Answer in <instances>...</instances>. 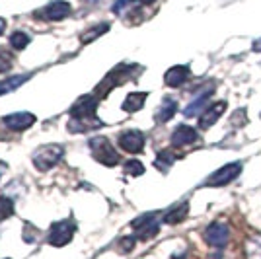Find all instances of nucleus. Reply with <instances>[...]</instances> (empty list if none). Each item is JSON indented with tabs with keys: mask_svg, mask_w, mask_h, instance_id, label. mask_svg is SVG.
Instances as JSON below:
<instances>
[{
	"mask_svg": "<svg viewBox=\"0 0 261 259\" xmlns=\"http://www.w3.org/2000/svg\"><path fill=\"white\" fill-rule=\"evenodd\" d=\"M133 2H139V4H152L156 0H133Z\"/></svg>",
	"mask_w": 261,
	"mask_h": 259,
	"instance_id": "2f4dec72",
	"label": "nucleus"
},
{
	"mask_svg": "<svg viewBox=\"0 0 261 259\" xmlns=\"http://www.w3.org/2000/svg\"><path fill=\"white\" fill-rule=\"evenodd\" d=\"M63 156H65V148L61 144H43V146H39L37 150L33 152L32 160L33 166L39 172H47V170H51V168H55L57 164L61 162Z\"/></svg>",
	"mask_w": 261,
	"mask_h": 259,
	"instance_id": "f257e3e1",
	"label": "nucleus"
},
{
	"mask_svg": "<svg viewBox=\"0 0 261 259\" xmlns=\"http://www.w3.org/2000/svg\"><path fill=\"white\" fill-rule=\"evenodd\" d=\"M30 35L28 33H23V32H14L10 35V45L16 49V51H22V49H25L28 45H30Z\"/></svg>",
	"mask_w": 261,
	"mask_h": 259,
	"instance_id": "b1692460",
	"label": "nucleus"
},
{
	"mask_svg": "<svg viewBox=\"0 0 261 259\" xmlns=\"http://www.w3.org/2000/svg\"><path fill=\"white\" fill-rule=\"evenodd\" d=\"M125 173H129L133 177L142 175V173H144V166H142L139 160H129V162L125 164Z\"/></svg>",
	"mask_w": 261,
	"mask_h": 259,
	"instance_id": "a878e982",
	"label": "nucleus"
},
{
	"mask_svg": "<svg viewBox=\"0 0 261 259\" xmlns=\"http://www.w3.org/2000/svg\"><path fill=\"white\" fill-rule=\"evenodd\" d=\"M4 30H6V20H4V18H0V35L4 33Z\"/></svg>",
	"mask_w": 261,
	"mask_h": 259,
	"instance_id": "7c9ffc66",
	"label": "nucleus"
},
{
	"mask_svg": "<svg viewBox=\"0 0 261 259\" xmlns=\"http://www.w3.org/2000/svg\"><path fill=\"white\" fill-rule=\"evenodd\" d=\"M4 127L6 129L14 131V133H22V131H28L35 123V115L30 113V111H18V113H10L2 119Z\"/></svg>",
	"mask_w": 261,
	"mask_h": 259,
	"instance_id": "9d476101",
	"label": "nucleus"
},
{
	"mask_svg": "<svg viewBox=\"0 0 261 259\" xmlns=\"http://www.w3.org/2000/svg\"><path fill=\"white\" fill-rule=\"evenodd\" d=\"M133 228H135V238L137 240H150L160 230L158 215L156 213H148V215L139 216L137 220H133Z\"/></svg>",
	"mask_w": 261,
	"mask_h": 259,
	"instance_id": "39448f33",
	"label": "nucleus"
},
{
	"mask_svg": "<svg viewBox=\"0 0 261 259\" xmlns=\"http://www.w3.org/2000/svg\"><path fill=\"white\" fill-rule=\"evenodd\" d=\"M213 94H215V88H213V86H208L203 94H199V96H197L195 99H193V101H191V103L184 109L185 117H193V115H197V113H199L203 108H207L208 99H211V96H213Z\"/></svg>",
	"mask_w": 261,
	"mask_h": 259,
	"instance_id": "2eb2a0df",
	"label": "nucleus"
},
{
	"mask_svg": "<svg viewBox=\"0 0 261 259\" xmlns=\"http://www.w3.org/2000/svg\"><path fill=\"white\" fill-rule=\"evenodd\" d=\"M90 150H92L94 160L106 168H113L119 164V152L115 150V146L106 137H94L90 141Z\"/></svg>",
	"mask_w": 261,
	"mask_h": 259,
	"instance_id": "f03ea898",
	"label": "nucleus"
},
{
	"mask_svg": "<svg viewBox=\"0 0 261 259\" xmlns=\"http://www.w3.org/2000/svg\"><path fill=\"white\" fill-rule=\"evenodd\" d=\"M175 160H177V154H174L172 150H162L160 154H158V158H156L154 166H156L158 170H168Z\"/></svg>",
	"mask_w": 261,
	"mask_h": 259,
	"instance_id": "5701e85b",
	"label": "nucleus"
},
{
	"mask_svg": "<svg viewBox=\"0 0 261 259\" xmlns=\"http://www.w3.org/2000/svg\"><path fill=\"white\" fill-rule=\"evenodd\" d=\"M197 139H199L197 129L189 127V125H179V127H175L174 133H172V146L184 148L187 144H193Z\"/></svg>",
	"mask_w": 261,
	"mask_h": 259,
	"instance_id": "f8f14e48",
	"label": "nucleus"
},
{
	"mask_svg": "<svg viewBox=\"0 0 261 259\" xmlns=\"http://www.w3.org/2000/svg\"><path fill=\"white\" fill-rule=\"evenodd\" d=\"M99 97L96 94H88L74 101V106L68 109V115L72 119H90L96 117V109H98Z\"/></svg>",
	"mask_w": 261,
	"mask_h": 259,
	"instance_id": "0eeeda50",
	"label": "nucleus"
},
{
	"mask_svg": "<svg viewBox=\"0 0 261 259\" xmlns=\"http://www.w3.org/2000/svg\"><path fill=\"white\" fill-rule=\"evenodd\" d=\"M244 253H246V259H261V234L255 232L251 234L246 244H244Z\"/></svg>",
	"mask_w": 261,
	"mask_h": 259,
	"instance_id": "aec40b11",
	"label": "nucleus"
},
{
	"mask_svg": "<svg viewBox=\"0 0 261 259\" xmlns=\"http://www.w3.org/2000/svg\"><path fill=\"white\" fill-rule=\"evenodd\" d=\"M133 68H135V66H129V65H119L117 68H113V70H111V72H109V74L99 82L94 94H96L99 99H101V97H106L113 88H117L119 84H123V82H127V80H129L130 74H133V72H130Z\"/></svg>",
	"mask_w": 261,
	"mask_h": 259,
	"instance_id": "7ed1b4c3",
	"label": "nucleus"
},
{
	"mask_svg": "<svg viewBox=\"0 0 261 259\" xmlns=\"http://www.w3.org/2000/svg\"><path fill=\"white\" fill-rule=\"evenodd\" d=\"M130 2H133V0H117V2L113 4V8H111V10H113V14H121V12L129 6Z\"/></svg>",
	"mask_w": 261,
	"mask_h": 259,
	"instance_id": "c85d7f7f",
	"label": "nucleus"
},
{
	"mask_svg": "<svg viewBox=\"0 0 261 259\" xmlns=\"http://www.w3.org/2000/svg\"><path fill=\"white\" fill-rule=\"evenodd\" d=\"M2 172H4V164H0V175H2Z\"/></svg>",
	"mask_w": 261,
	"mask_h": 259,
	"instance_id": "473e14b6",
	"label": "nucleus"
},
{
	"mask_svg": "<svg viewBox=\"0 0 261 259\" xmlns=\"http://www.w3.org/2000/svg\"><path fill=\"white\" fill-rule=\"evenodd\" d=\"M70 4L66 0H55L51 4H47L45 8H41L39 12H35V18H41V20H47V22H61L65 20L66 16H70Z\"/></svg>",
	"mask_w": 261,
	"mask_h": 259,
	"instance_id": "6e6552de",
	"label": "nucleus"
},
{
	"mask_svg": "<svg viewBox=\"0 0 261 259\" xmlns=\"http://www.w3.org/2000/svg\"><path fill=\"white\" fill-rule=\"evenodd\" d=\"M135 242H137V238L135 236H125L119 240V246H117V249H119L121 253H129V251H133V248H135Z\"/></svg>",
	"mask_w": 261,
	"mask_h": 259,
	"instance_id": "bb28decb",
	"label": "nucleus"
},
{
	"mask_svg": "<svg viewBox=\"0 0 261 259\" xmlns=\"http://www.w3.org/2000/svg\"><path fill=\"white\" fill-rule=\"evenodd\" d=\"M205 242H207L211 248L222 249L230 240V228L222 222H213L208 224L207 230H205Z\"/></svg>",
	"mask_w": 261,
	"mask_h": 259,
	"instance_id": "1a4fd4ad",
	"label": "nucleus"
},
{
	"mask_svg": "<svg viewBox=\"0 0 261 259\" xmlns=\"http://www.w3.org/2000/svg\"><path fill=\"white\" fill-rule=\"evenodd\" d=\"M224 111H226V101H217V103L208 106V109L201 115V119H199V127H201V129H208V127H213Z\"/></svg>",
	"mask_w": 261,
	"mask_h": 259,
	"instance_id": "4468645a",
	"label": "nucleus"
},
{
	"mask_svg": "<svg viewBox=\"0 0 261 259\" xmlns=\"http://www.w3.org/2000/svg\"><path fill=\"white\" fill-rule=\"evenodd\" d=\"M251 49H253L255 53H261V37H259V39H255V41H253V45H251Z\"/></svg>",
	"mask_w": 261,
	"mask_h": 259,
	"instance_id": "c756f323",
	"label": "nucleus"
},
{
	"mask_svg": "<svg viewBox=\"0 0 261 259\" xmlns=\"http://www.w3.org/2000/svg\"><path fill=\"white\" fill-rule=\"evenodd\" d=\"M187 213H189V203H181V205H177L170 213L164 215V222L166 224H179L181 220H185Z\"/></svg>",
	"mask_w": 261,
	"mask_h": 259,
	"instance_id": "412c9836",
	"label": "nucleus"
},
{
	"mask_svg": "<svg viewBox=\"0 0 261 259\" xmlns=\"http://www.w3.org/2000/svg\"><path fill=\"white\" fill-rule=\"evenodd\" d=\"M103 123L98 117H90V119H70L68 123V131L70 133H88V131L99 129Z\"/></svg>",
	"mask_w": 261,
	"mask_h": 259,
	"instance_id": "dca6fc26",
	"label": "nucleus"
},
{
	"mask_svg": "<svg viewBox=\"0 0 261 259\" xmlns=\"http://www.w3.org/2000/svg\"><path fill=\"white\" fill-rule=\"evenodd\" d=\"M189 76H191L189 66L177 65V66H172V68L164 74V82H166V86H170V88H179L181 84L187 82Z\"/></svg>",
	"mask_w": 261,
	"mask_h": 259,
	"instance_id": "ddd939ff",
	"label": "nucleus"
},
{
	"mask_svg": "<svg viewBox=\"0 0 261 259\" xmlns=\"http://www.w3.org/2000/svg\"><path fill=\"white\" fill-rule=\"evenodd\" d=\"M240 173H242V164L240 162L224 164V166L218 168L213 175H208L205 185H208V187H222V185H228L238 177Z\"/></svg>",
	"mask_w": 261,
	"mask_h": 259,
	"instance_id": "423d86ee",
	"label": "nucleus"
},
{
	"mask_svg": "<svg viewBox=\"0 0 261 259\" xmlns=\"http://www.w3.org/2000/svg\"><path fill=\"white\" fill-rule=\"evenodd\" d=\"M14 65V59H12L8 53H0V74H4V72H8Z\"/></svg>",
	"mask_w": 261,
	"mask_h": 259,
	"instance_id": "cd10ccee",
	"label": "nucleus"
},
{
	"mask_svg": "<svg viewBox=\"0 0 261 259\" xmlns=\"http://www.w3.org/2000/svg\"><path fill=\"white\" fill-rule=\"evenodd\" d=\"M144 135L141 131H123L119 135V146L121 150L129 152V154H139L144 148Z\"/></svg>",
	"mask_w": 261,
	"mask_h": 259,
	"instance_id": "9b49d317",
	"label": "nucleus"
},
{
	"mask_svg": "<svg viewBox=\"0 0 261 259\" xmlns=\"http://www.w3.org/2000/svg\"><path fill=\"white\" fill-rule=\"evenodd\" d=\"M146 97H148V92H130L129 96L125 97V101H123V111L135 113V111L142 109Z\"/></svg>",
	"mask_w": 261,
	"mask_h": 259,
	"instance_id": "6ab92c4d",
	"label": "nucleus"
},
{
	"mask_svg": "<svg viewBox=\"0 0 261 259\" xmlns=\"http://www.w3.org/2000/svg\"><path fill=\"white\" fill-rule=\"evenodd\" d=\"M175 111H177V101L172 99V97H166L162 101V106L156 111L154 119H156V123H168L170 119H174Z\"/></svg>",
	"mask_w": 261,
	"mask_h": 259,
	"instance_id": "f3484780",
	"label": "nucleus"
},
{
	"mask_svg": "<svg viewBox=\"0 0 261 259\" xmlns=\"http://www.w3.org/2000/svg\"><path fill=\"white\" fill-rule=\"evenodd\" d=\"M76 232V224L72 220H59V222H53L51 224V230H49V246H55V248H63L66 246L72 236Z\"/></svg>",
	"mask_w": 261,
	"mask_h": 259,
	"instance_id": "20e7f679",
	"label": "nucleus"
},
{
	"mask_svg": "<svg viewBox=\"0 0 261 259\" xmlns=\"http://www.w3.org/2000/svg\"><path fill=\"white\" fill-rule=\"evenodd\" d=\"M12 213H14V203H12V199L6 197V195H0V220L12 216Z\"/></svg>",
	"mask_w": 261,
	"mask_h": 259,
	"instance_id": "393cba45",
	"label": "nucleus"
},
{
	"mask_svg": "<svg viewBox=\"0 0 261 259\" xmlns=\"http://www.w3.org/2000/svg\"><path fill=\"white\" fill-rule=\"evenodd\" d=\"M109 32V23H98V25H94V28H90L86 32L80 35V41L82 45H88L92 43V41H96L99 35H103V33Z\"/></svg>",
	"mask_w": 261,
	"mask_h": 259,
	"instance_id": "4be33fe9",
	"label": "nucleus"
},
{
	"mask_svg": "<svg viewBox=\"0 0 261 259\" xmlns=\"http://www.w3.org/2000/svg\"><path fill=\"white\" fill-rule=\"evenodd\" d=\"M32 72H28V74H18V76H10V78H6V80H2L0 82V96H4V94H10L14 90H18V88H22L30 78H32Z\"/></svg>",
	"mask_w": 261,
	"mask_h": 259,
	"instance_id": "a211bd4d",
	"label": "nucleus"
}]
</instances>
